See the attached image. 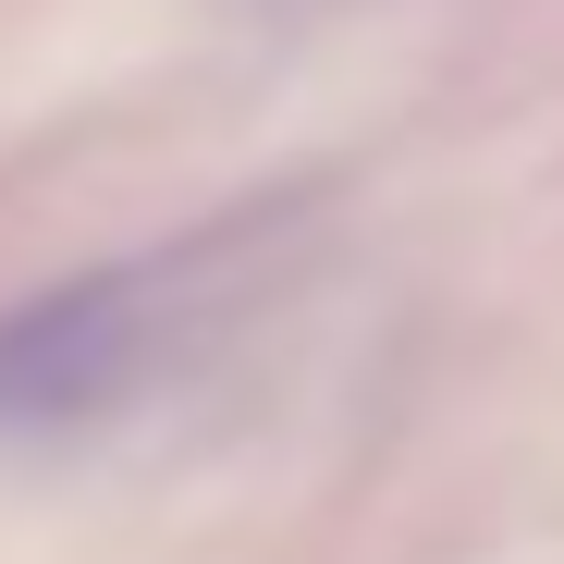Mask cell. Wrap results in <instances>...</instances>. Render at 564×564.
<instances>
[{
  "label": "cell",
  "mask_w": 564,
  "mask_h": 564,
  "mask_svg": "<svg viewBox=\"0 0 564 564\" xmlns=\"http://www.w3.org/2000/svg\"><path fill=\"white\" fill-rule=\"evenodd\" d=\"M160 368V270H74L50 295L0 307V430L50 442V430H99L135 381Z\"/></svg>",
  "instance_id": "1"
}]
</instances>
